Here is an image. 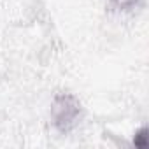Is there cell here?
<instances>
[{
    "label": "cell",
    "instance_id": "obj_1",
    "mask_svg": "<svg viewBox=\"0 0 149 149\" xmlns=\"http://www.w3.org/2000/svg\"><path fill=\"white\" fill-rule=\"evenodd\" d=\"M49 118H51L53 128L58 133L68 135L70 132H74L81 125V121L84 118V107L74 93L58 91L51 100Z\"/></svg>",
    "mask_w": 149,
    "mask_h": 149
},
{
    "label": "cell",
    "instance_id": "obj_2",
    "mask_svg": "<svg viewBox=\"0 0 149 149\" xmlns=\"http://www.w3.org/2000/svg\"><path fill=\"white\" fill-rule=\"evenodd\" d=\"M107 4L119 13H135L142 9L144 0H107Z\"/></svg>",
    "mask_w": 149,
    "mask_h": 149
},
{
    "label": "cell",
    "instance_id": "obj_3",
    "mask_svg": "<svg viewBox=\"0 0 149 149\" xmlns=\"http://www.w3.org/2000/svg\"><path fill=\"white\" fill-rule=\"evenodd\" d=\"M132 144L135 147H140V149H146L149 146V130L147 126H140L135 133H133V139H132Z\"/></svg>",
    "mask_w": 149,
    "mask_h": 149
}]
</instances>
